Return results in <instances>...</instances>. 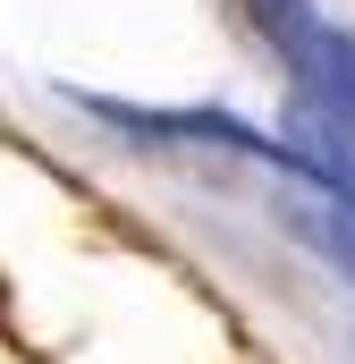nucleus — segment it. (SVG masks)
<instances>
[{
	"mask_svg": "<svg viewBox=\"0 0 355 364\" xmlns=\"http://www.w3.org/2000/svg\"><path fill=\"white\" fill-rule=\"evenodd\" d=\"M347 263H355V229H347Z\"/></svg>",
	"mask_w": 355,
	"mask_h": 364,
	"instance_id": "f257e3e1",
	"label": "nucleus"
}]
</instances>
